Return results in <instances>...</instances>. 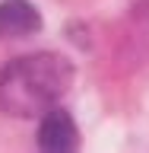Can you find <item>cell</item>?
Instances as JSON below:
<instances>
[{
    "label": "cell",
    "mask_w": 149,
    "mask_h": 153,
    "mask_svg": "<svg viewBox=\"0 0 149 153\" xmlns=\"http://www.w3.org/2000/svg\"><path fill=\"white\" fill-rule=\"evenodd\" d=\"M38 29H41V16L29 0H3L0 3V35L3 38L32 35Z\"/></svg>",
    "instance_id": "obj_3"
},
{
    "label": "cell",
    "mask_w": 149,
    "mask_h": 153,
    "mask_svg": "<svg viewBox=\"0 0 149 153\" xmlns=\"http://www.w3.org/2000/svg\"><path fill=\"white\" fill-rule=\"evenodd\" d=\"M38 147L41 150H73L76 147V124L70 118V112L64 108H48L45 118H41V128H38Z\"/></svg>",
    "instance_id": "obj_2"
},
{
    "label": "cell",
    "mask_w": 149,
    "mask_h": 153,
    "mask_svg": "<svg viewBox=\"0 0 149 153\" xmlns=\"http://www.w3.org/2000/svg\"><path fill=\"white\" fill-rule=\"evenodd\" d=\"M70 64L60 54H32L19 64H10L0 80V102L13 115H32L51 108L57 96L67 89Z\"/></svg>",
    "instance_id": "obj_1"
}]
</instances>
